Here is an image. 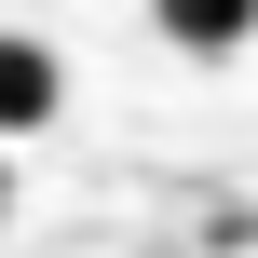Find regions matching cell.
<instances>
[{"instance_id": "3", "label": "cell", "mask_w": 258, "mask_h": 258, "mask_svg": "<svg viewBox=\"0 0 258 258\" xmlns=\"http://www.w3.org/2000/svg\"><path fill=\"white\" fill-rule=\"evenodd\" d=\"M0 204H14V177H0Z\"/></svg>"}, {"instance_id": "1", "label": "cell", "mask_w": 258, "mask_h": 258, "mask_svg": "<svg viewBox=\"0 0 258 258\" xmlns=\"http://www.w3.org/2000/svg\"><path fill=\"white\" fill-rule=\"evenodd\" d=\"M54 109H68V68H54L27 27H0V136H41Z\"/></svg>"}, {"instance_id": "2", "label": "cell", "mask_w": 258, "mask_h": 258, "mask_svg": "<svg viewBox=\"0 0 258 258\" xmlns=\"http://www.w3.org/2000/svg\"><path fill=\"white\" fill-rule=\"evenodd\" d=\"M150 27H163L177 54H245L258 41V0H150Z\"/></svg>"}]
</instances>
